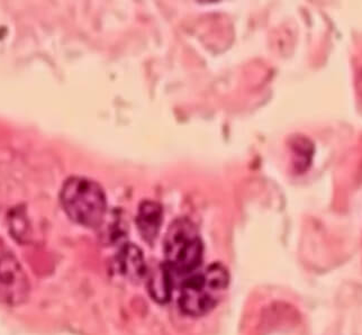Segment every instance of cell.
Returning <instances> with one entry per match:
<instances>
[{
	"mask_svg": "<svg viewBox=\"0 0 362 335\" xmlns=\"http://www.w3.org/2000/svg\"><path fill=\"white\" fill-rule=\"evenodd\" d=\"M228 283L230 274L226 266L218 262L211 264L182 283L179 307L192 317L206 315L218 305Z\"/></svg>",
	"mask_w": 362,
	"mask_h": 335,
	"instance_id": "6da1fadb",
	"label": "cell"
},
{
	"mask_svg": "<svg viewBox=\"0 0 362 335\" xmlns=\"http://www.w3.org/2000/svg\"><path fill=\"white\" fill-rule=\"evenodd\" d=\"M61 205L74 222L86 228H97L104 221L107 203L104 190L97 182L74 177L64 182Z\"/></svg>",
	"mask_w": 362,
	"mask_h": 335,
	"instance_id": "7a4b0ae2",
	"label": "cell"
},
{
	"mask_svg": "<svg viewBox=\"0 0 362 335\" xmlns=\"http://www.w3.org/2000/svg\"><path fill=\"white\" fill-rule=\"evenodd\" d=\"M165 264L173 275L195 271L203 261L204 247L197 228L188 218H177L165 234Z\"/></svg>",
	"mask_w": 362,
	"mask_h": 335,
	"instance_id": "3957f363",
	"label": "cell"
},
{
	"mask_svg": "<svg viewBox=\"0 0 362 335\" xmlns=\"http://www.w3.org/2000/svg\"><path fill=\"white\" fill-rule=\"evenodd\" d=\"M30 283L20 262L9 252L0 251V300L20 305L28 300Z\"/></svg>",
	"mask_w": 362,
	"mask_h": 335,
	"instance_id": "277c9868",
	"label": "cell"
},
{
	"mask_svg": "<svg viewBox=\"0 0 362 335\" xmlns=\"http://www.w3.org/2000/svg\"><path fill=\"white\" fill-rule=\"evenodd\" d=\"M117 271L131 281H140L146 275V260L140 247L127 243L119 249L115 257Z\"/></svg>",
	"mask_w": 362,
	"mask_h": 335,
	"instance_id": "5b68a950",
	"label": "cell"
},
{
	"mask_svg": "<svg viewBox=\"0 0 362 335\" xmlns=\"http://www.w3.org/2000/svg\"><path fill=\"white\" fill-rule=\"evenodd\" d=\"M163 211L157 201H143L139 207L136 216V224L141 237L144 241L152 243L158 237L162 224Z\"/></svg>",
	"mask_w": 362,
	"mask_h": 335,
	"instance_id": "8992f818",
	"label": "cell"
},
{
	"mask_svg": "<svg viewBox=\"0 0 362 335\" xmlns=\"http://www.w3.org/2000/svg\"><path fill=\"white\" fill-rule=\"evenodd\" d=\"M173 274L165 262H162L157 269L148 272V288L152 298L160 304H165L170 300L173 288Z\"/></svg>",
	"mask_w": 362,
	"mask_h": 335,
	"instance_id": "52a82bcc",
	"label": "cell"
}]
</instances>
